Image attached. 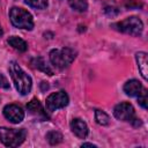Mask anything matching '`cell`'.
Wrapping results in <instances>:
<instances>
[{
    "mask_svg": "<svg viewBox=\"0 0 148 148\" xmlns=\"http://www.w3.org/2000/svg\"><path fill=\"white\" fill-rule=\"evenodd\" d=\"M112 27L118 31H121L124 34H128L132 36H139L143 29L142 21L136 16L127 17V18L118 22V23L112 24Z\"/></svg>",
    "mask_w": 148,
    "mask_h": 148,
    "instance_id": "obj_5",
    "label": "cell"
},
{
    "mask_svg": "<svg viewBox=\"0 0 148 148\" xmlns=\"http://www.w3.org/2000/svg\"><path fill=\"white\" fill-rule=\"evenodd\" d=\"M2 35V28H1V25H0V36Z\"/></svg>",
    "mask_w": 148,
    "mask_h": 148,
    "instance_id": "obj_23",
    "label": "cell"
},
{
    "mask_svg": "<svg viewBox=\"0 0 148 148\" xmlns=\"http://www.w3.org/2000/svg\"><path fill=\"white\" fill-rule=\"evenodd\" d=\"M9 73L14 81V84L17 91L21 95H27L31 90V77L18 66L16 61H10L9 64Z\"/></svg>",
    "mask_w": 148,
    "mask_h": 148,
    "instance_id": "obj_1",
    "label": "cell"
},
{
    "mask_svg": "<svg viewBox=\"0 0 148 148\" xmlns=\"http://www.w3.org/2000/svg\"><path fill=\"white\" fill-rule=\"evenodd\" d=\"M3 114H5V117L9 121H12L14 124L21 123L23 120V118H24L23 110L18 105H15V104H8V105H6L3 108Z\"/></svg>",
    "mask_w": 148,
    "mask_h": 148,
    "instance_id": "obj_8",
    "label": "cell"
},
{
    "mask_svg": "<svg viewBox=\"0 0 148 148\" xmlns=\"http://www.w3.org/2000/svg\"><path fill=\"white\" fill-rule=\"evenodd\" d=\"M82 147H96L95 145H92V143H83L82 145Z\"/></svg>",
    "mask_w": 148,
    "mask_h": 148,
    "instance_id": "obj_22",
    "label": "cell"
},
{
    "mask_svg": "<svg viewBox=\"0 0 148 148\" xmlns=\"http://www.w3.org/2000/svg\"><path fill=\"white\" fill-rule=\"evenodd\" d=\"M95 119L99 125H103V126H105V125H108L110 123L109 116L104 111H101V110H96L95 111Z\"/></svg>",
    "mask_w": 148,
    "mask_h": 148,
    "instance_id": "obj_16",
    "label": "cell"
},
{
    "mask_svg": "<svg viewBox=\"0 0 148 148\" xmlns=\"http://www.w3.org/2000/svg\"><path fill=\"white\" fill-rule=\"evenodd\" d=\"M69 6L77 12H86L88 8V3L86 0H68Z\"/></svg>",
    "mask_w": 148,
    "mask_h": 148,
    "instance_id": "obj_15",
    "label": "cell"
},
{
    "mask_svg": "<svg viewBox=\"0 0 148 148\" xmlns=\"http://www.w3.org/2000/svg\"><path fill=\"white\" fill-rule=\"evenodd\" d=\"M9 18L12 24L16 28L27 30H31L34 28V20L31 14L23 8L13 7L9 10Z\"/></svg>",
    "mask_w": 148,
    "mask_h": 148,
    "instance_id": "obj_3",
    "label": "cell"
},
{
    "mask_svg": "<svg viewBox=\"0 0 148 148\" xmlns=\"http://www.w3.org/2000/svg\"><path fill=\"white\" fill-rule=\"evenodd\" d=\"M46 139L51 145H58L62 141V135L57 131H51L46 134Z\"/></svg>",
    "mask_w": 148,
    "mask_h": 148,
    "instance_id": "obj_17",
    "label": "cell"
},
{
    "mask_svg": "<svg viewBox=\"0 0 148 148\" xmlns=\"http://www.w3.org/2000/svg\"><path fill=\"white\" fill-rule=\"evenodd\" d=\"M71 130L72 132L80 139H84L88 135V126L81 119H73L71 121Z\"/></svg>",
    "mask_w": 148,
    "mask_h": 148,
    "instance_id": "obj_9",
    "label": "cell"
},
{
    "mask_svg": "<svg viewBox=\"0 0 148 148\" xmlns=\"http://www.w3.org/2000/svg\"><path fill=\"white\" fill-rule=\"evenodd\" d=\"M0 88H3V89H8L9 88V82L7 81V79L0 73Z\"/></svg>",
    "mask_w": 148,
    "mask_h": 148,
    "instance_id": "obj_20",
    "label": "cell"
},
{
    "mask_svg": "<svg viewBox=\"0 0 148 148\" xmlns=\"http://www.w3.org/2000/svg\"><path fill=\"white\" fill-rule=\"evenodd\" d=\"M136 62L139 71L145 80L148 79V61H147V53L146 52H138L136 54Z\"/></svg>",
    "mask_w": 148,
    "mask_h": 148,
    "instance_id": "obj_10",
    "label": "cell"
},
{
    "mask_svg": "<svg viewBox=\"0 0 148 148\" xmlns=\"http://www.w3.org/2000/svg\"><path fill=\"white\" fill-rule=\"evenodd\" d=\"M49 89V84H47V82H42V90L44 91V90H47Z\"/></svg>",
    "mask_w": 148,
    "mask_h": 148,
    "instance_id": "obj_21",
    "label": "cell"
},
{
    "mask_svg": "<svg viewBox=\"0 0 148 148\" xmlns=\"http://www.w3.org/2000/svg\"><path fill=\"white\" fill-rule=\"evenodd\" d=\"M27 109H28V111H29L30 113H32V114H39V113H43L42 105H40L39 101L36 99V98L31 99V101L27 104Z\"/></svg>",
    "mask_w": 148,
    "mask_h": 148,
    "instance_id": "obj_14",
    "label": "cell"
},
{
    "mask_svg": "<svg viewBox=\"0 0 148 148\" xmlns=\"http://www.w3.org/2000/svg\"><path fill=\"white\" fill-rule=\"evenodd\" d=\"M142 90V86L138 80H130L124 86V91L128 96H138Z\"/></svg>",
    "mask_w": 148,
    "mask_h": 148,
    "instance_id": "obj_11",
    "label": "cell"
},
{
    "mask_svg": "<svg viewBox=\"0 0 148 148\" xmlns=\"http://www.w3.org/2000/svg\"><path fill=\"white\" fill-rule=\"evenodd\" d=\"M75 51L69 47H62L60 50L54 49L50 52V61L54 67L62 69L72 64L75 59Z\"/></svg>",
    "mask_w": 148,
    "mask_h": 148,
    "instance_id": "obj_2",
    "label": "cell"
},
{
    "mask_svg": "<svg viewBox=\"0 0 148 148\" xmlns=\"http://www.w3.org/2000/svg\"><path fill=\"white\" fill-rule=\"evenodd\" d=\"M113 114L117 119L119 120H124V121H131L134 116H135V112H134V108L131 103H127V102H123V103H119L114 106L113 109Z\"/></svg>",
    "mask_w": 148,
    "mask_h": 148,
    "instance_id": "obj_7",
    "label": "cell"
},
{
    "mask_svg": "<svg viewBox=\"0 0 148 148\" xmlns=\"http://www.w3.org/2000/svg\"><path fill=\"white\" fill-rule=\"evenodd\" d=\"M31 65H32L34 68H37V69H39V71H42V72H44V73H46V74H49V75H52V74H53L52 69L46 65L45 60H44L43 58H40V57L32 59V60H31Z\"/></svg>",
    "mask_w": 148,
    "mask_h": 148,
    "instance_id": "obj_13",
    "label": "cell"
},
{
    "mask_svg": "<svg viewBox=\"0 0 148 148\" xmlns=\"http://www.w3.org/2000/svg\"><path fill=\"white\" fill-rule=\"evenodd\" d=\"M27 136V132L23 128H7L0 127V141L7 147H17L20 146Z\"/></svg>",
    "mask_w": 148,
    "mask_h": 148,
    "instance_id": "obj_4",
    "label": "cell"
},
{
    "mask_svg": "<svg viewBox=\"0 0 148 148\" xmlns=\"http://www.w3.org/2000/svg\"><path fill=\"white\" fill-rule=\"evenodd\" d=\"M68 104V96L65 91H58L51 94L46 98V109L52 112L58 109H62Z\"/></svg>",
    "mask_w": 148,
    "mask_h": 148,
    "instance_id": "obj_6",
    "label": "cell"
},
{
    "mask_svg": "<svg viewBox=\"0 0 148 148\" xmlns=\"http://www.w3.org/2000/svg\"><path fill=\"white\" fill-rule=\"evenodd\" d=\"M139 96V98H138V102H139V104L143 108V109H147V106H148V98H147V91L146 90H141V92L138 95Z\"/></svg>",
    "mask_w": 148,
    "mask_h": 148,
    "instance_id": "obj_19",
    "label": "cell"
},
{
    "mask_svg": "<svg viewBox=\"0 0 148 148\" xmlns=\"http://www.w3.org/2000/svg\"><path fill=\"white\" fill-rule=\"evenodd\" d=\"M8 44H9L10 46H13L15 50L20 51V52H24V51H27V49H28L27 43H25L23 39H21L20 37H16V36L9 37V38H8Z\"/></svg>",
    "mask_w": 148,
    "mask_h": 148,
    "instance_id": "obj_12",
    "label": "cell"
},
{
    "mask_svg": "<svg viewBox=\"0 0 148 148\" xmlns=\"http://www.w3.org/2000/svg\"><path fill=\"white\" fill-rule=\"evenodd\" d=\"M30 7L37 9H44L47 6V0H24Z\"/></svg>",
    "mask_w": 148,
    "mask_h": 148,
    "instance_id": "obj_18",
    "label": "cell"
}]
</instances>
